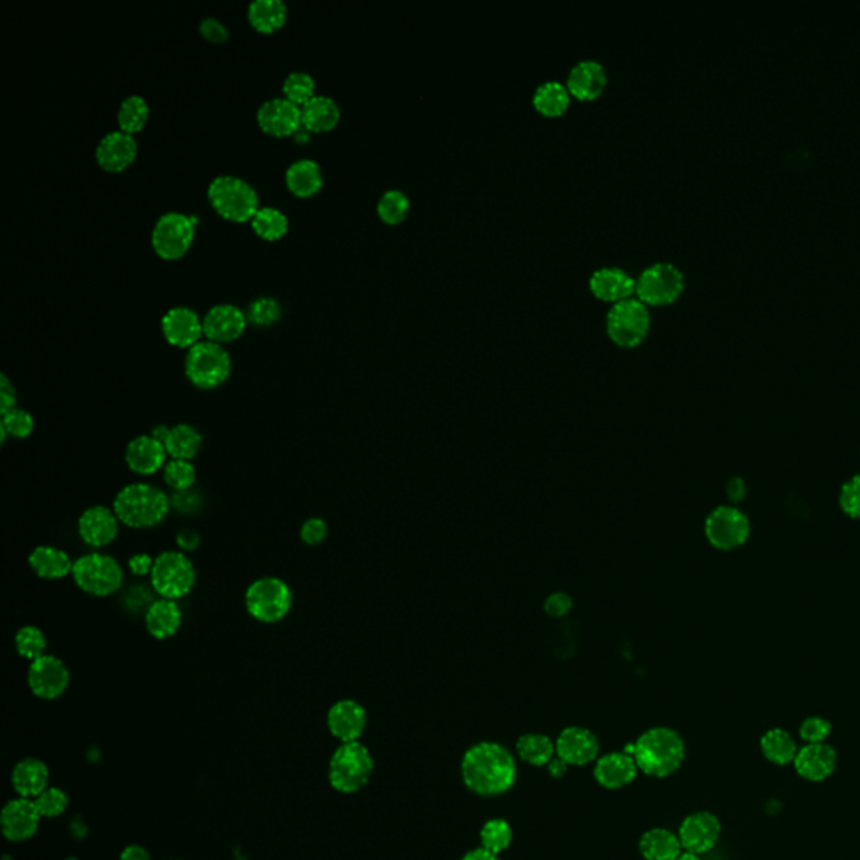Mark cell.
Here are the masks:
<instances>
[{"label":"cell","instance_id":"59","mask_svg":"<svg viewBox=\"0 0 860 860\" xmlns=\"http://www.w3.org/2000/svg\"><path fill=\"white\" fill-rule=\"evenodd\" d=\"M461 860H499V855L493 854L483 847H478V849L469 850Z\"/></svg>","mask_w":860,"mask_h":860},{"label":"cell","instance_id":"19","mask_svg":"<svg viewBox=\"0 0 860 860\" xmlns=\"http://www.w3.org/2000/svg\"><path fill=\"white\" fill-rule=\"evenodd\" d=\"M202 325H204V335L207 336V340L222 345V343L237 340L244 333L247 316L239 306L221 303V305L212 306L205 313Z\"/></svg>","mask_w":860,"mask_h":860},{"label":"cell","instance_id":"44","mask_svg":"<svg viewBox=\"0 0 860 860\" xmlns=\"http://www.w3.org/2000/svg\"><path fill=\"white\" fill-rule=\"evenodd\" d=\"M0 415H2V420H0V436L2 437H0V441L6 442L7 437L19 439V441L31 437L32 432H34V419L27 410L14 407L6 414Z\"/></svg>","mask_w":860,"mask_h":860},{"label":"cell","instance_id":"57","mask_svg":"<svg viewBox=\"0 0 860 860\" xmlns=\"http://www.w3.org/2000/svg\"><path fill=\"white\" fill-rule=\"evenodd\" d=\"M175 541H177L180 551H184V553L185 551H194L199 548L200 535L195 530H182L179 531Z\"/></svg>","mask_w":860,"mask_h":860},{"label":"cell","instance_id":"26","mask_svg":"<svg viewBox=\"0 0 860 860\" xmlns=\"http://www.w3.org/2000/svg\"><path fill=\"white\" fill-rule=\"evenodd\" d=\"M138 143L130 133L110 132L96 147V160L108 172H121L137 158Z\"/></svg>","mask_w":860,"mask_h":860},{"label":"cell","instance_id":"48","mask_svg":"<svg viewBox=\"0 0 860 860\" xmlns=\"http://www.w3.org/2000/svg\"><path fill=\"white\" fill-rule=\"evenodd\" d=\"M247 321H251L252 325L269 326L273 325L274 321L279 320L281 316V306L278 301L269 296H261L254 299L249 308H247Z\"/></svg>","mask_w":860,"mask_h":860},{"label":"cell","instance_id":"11","mask_svg":"<svg viewBox=\"0 0 860 860\" xmlns=\"http://www.w3.org/2000/svg\"><path fill=\"white\" fill-rule=\"evenodd\" d=\"M684 286L682 269L669 261L649 264L635 278V294L645 305H669L681 296Z\"/></svg>","mask_w":860,"mask_h":860},{"label":"cell","instance_id":"4","mask_svg":"<svg viewBox=\"0 0 860 860\" xmlns=\"http://www.w3.org/2000/svg\"><path fill=\"white\" fill-rule=\"evenodd\" d=\"M210 204L217 214L232 222L251 221L259 207V195L246 180L236 175H219L210 182Z\"/></svg>","mask_w":860,"mask_h":860},{"label":"cell","instance_id":"13","mask_svg":"<svg viewBox=\"0 0 860 860\" xmlns=\"http://www.w3.org/2000/svg\"><path fill=\"white\" fill-rule=\"evenodd\" d=\"M706 538L718 550H735L750 536V521L740 509L719 506L706 520Z\"/></svg>","mask_w":860,"mask_h":860},{"label":"cell","instance_id":"45","mask_svg":"<svg viewBox=\"0 0 860 860\" xmlns=\"http://www.w3.org/2000/svg\"><path fill=\"white\" fill-rule=\"evenodd\" d=\"M479 837H481L483 849L499 855L504 850H508L509 845L513 842V829L506 820L491 819L483 825Z\"/></svg>","mask_w":860,"mask_h":860},{"label":"cell","instance_id":"17","mask_svg":"<svg viewBox=\"0 0 860 860\" xmlns=\"http://www.w3.org/2000/svg\"><path fill=\"white\" fill-rule=\"evenodd\" d=\"M120 531V520L113 508L91 506L78 520L79 538L91 548H105L116 540Z\"/></svg>","mask_w":860,"mask_h":860},{"label":"cell","instance_id":"21","mask_svg":"<svg viewBox=\"0 0 860 860\" xmlns=\"http://www.w3.org/2000/svg\"><path fill=\"white\" fill-rule=\"evenodd\" d=\"M637 763L627 751H612L598 756L593 766V777L600 787L607 790H620L634 782L637 777Z\"/></svg>","mask_w":860,"mask_h":860},{"label":"cell","instance_id":"18","mask_svg":"<svg viewBox=\"0 0 860 860\" xmlns=\"http://www.w3.org/2000/svg\"><path fill=\"white\" fill-rule=\"evenodd\" d=\"M257 123L261 130L273 137H289L298 132L301 123V108L286 98L264 101L257 110Z\"/></svg>","mask_w":860,"mask_h":860},{"label":"cell","instance_id":"49","mask_svg":"<svg viewBox=\"0 0 860 860\" xmlns=\"http://www.w3.org/2000/svg\"><path fill=\"white\" fill-rule=\"evenodd\" d=\"M34 803H36L37 812L41 817L54 819V817H59L68 807V797L59 788H46L39 797L34 798Z\"/></svg>","mask_w":860,"mask_h":860},{"label":"cell","instance_id":"2","mask_svg":"<svg viewBox=\"0 0 860 860\" xmlns=\"http://www.w3.org/2000/svg\"><path fill=\"white\" fill-rule=\"evenodd\" d=\"M625 751L634 756L637 768L642 773L656 778L671 777L681 768L686 756V746L681 735L666 726L647 729Z\"/></svg>","mask_w":860,"mask_h":860},{"label":"cell","instance_id":"15","mask_svg":"<svg viewBox=\"0 0 860 860\" xmlns=\"http://www.w3.org/2000/svg\"><path fill=\"white\" fill-rule=\"evenodd\" d=\"M556 758L568 766H585L597 761L600 753L597 736L582 726H568L555 741Z\"/></svg>","mask_w":860,"mask_h":860},{"label":"cell","instance_id":"6","mask_svg":"<svg viewBox=\"0 0 860 860\" xmlns=\"http://www.w3.org/2000/svg\"><path fill=\"white\" fill-rule=\"evenodd\" d=\"M232 363L221 343L205 340L190 348L185 357V375L197 389L221 387L231 375Z\"/></svg>","mask_w":860,"mask_h":860},{"label":"cell","instance_id":"3","mask_svg":"<svg viewBox=\"0 0 860 860\" xmlns=\"http://www.w3.org/2000/svg\"><path fill=\"white\" fill-rule=\"evenodd\" d=\"M172 509V499L162 489L147 483L128 484L113 501L121 525L133 530H148L160 525Z\"/></svg>","mask_w":860,"mask_h":860},{"label":"cell","instance_id":"39","mask_svg":"<svg viewBox=\"0 0 860 860\" xmlns=\"http://www.w3.org/2000/svg\"><path fill=\"white\" fill-rule=\"evenodd\" d=\"M252 229L266 241H278L288 232L289 221L283 210L261 207L251 219Z\"/></svg>","mask_w":860,"mask_h":860},{"label":"cell","instance_id":"7","mask_svg":"<svg viewBox=\"0 0 860 860\" xmlns=\"http://www.w3.org/2000/svg\"><path fill=\"white\" fill-rule=\"evenodd\" d=\"M195 582L194 563L184 551H163L155 558L150 583L158 597L180 600L194 590Z\"/></svg>","mask_w":860,"mask_h":860},{"label":"cell","instance_id":"56","mask_svg":"<svg viewBox=\"0 0 860 860\" xmlns=\"http://www.w3.org/2000/svg\"><path fill=\"white\" fill-rule=\"evenodd\" d=\"M153 563H155V558L147 555V553H137V555H133L130 560H128V568H130V572L133 575H137V577H150V573L153 570Z\"/></svg>","mask_w":860,"mask_h":860},{"label":"cell","instance_id":"38","mask_svg":"<svg viewBox=\"0 0 860 860\" xmlns=\"http://www.w3.org/2000/svg\"><path fill=\"white\" fill-rule=\"evenodd\" d=\"M516 751L521 760L533 766L550 765L556 755L555 743L546 735L528 733L516 743Z\"/></svg>","mask_w":860,"mask_h":860},{"label":"cell","instance_id":"14","mask_svg":"<svg viewBox=\"0 0 860 860\" xmlns=\"http://www.w3.org/2000/svg\"><path fill=\"white\" fill-rule=\"evenodd\" d=\"M68 667L61 659L54 656H42L31 662L27 671V684L32 694L41 699H56L66 693L69 686Z\"/></svg>","mask_w":860,"mask_h":860},{"label":"cell","instance_id":"51","mask_svg":"<svg viewBox=\"0 0 860 860\" xmlns=\"http://www.w3.org/2000/svg\"><path fill=\"white\" fill-rule=\"evenodd\" d=\"M830 731L832 728H830L829 721L822 718H808L807 721H803L800 736L810 745H817V743H824L829 738Z\"/></svg>","mask_w":860,"mask_h":860},{"label":"cell","instance_id":"32","mask_svg":"<svg viewBox=\"0 0 860 860\" xmlns=\"http://www.w3.org/2000/svg\"><path fill=\"white\" fill-rule=\"evenodd\" d=\"M48 766L36 758H26L19 761L12 771V785L22 798L39 797L48 788Z\"/></svg>","mask_w":860,"mask_h":860},{"label":"cell","instance_id":"52","mask_svg":"<svg viewBox=\"0 0 860 860\" xmlns=\"http://www.w3.org/2000/svg\"><path fill=\"white\" fill-rule=\"evenodd\" d=\"M299 535H301V540H303L305 545H321L326 540V536H328V525L321 518H310V520H306L303 526H301Z\"/></svg>","mask_w":860,"mask_h":860},{"label":"cell","instance_id":"37","mask_svg":"<svg viewBox=\"0 0 860 860\" xmlns=\"http://www.w3.org/2000/svg\"><path fill=\"white\" fill-rule=\"evenodd\" d=\"M165 449L170 459L192 462L202 449V436L192 425H175L170 429V434L165 441Z\"/></svg>","mask_w":860,"mask_h":860},{"label":"cell","instance_id":"34","mask_svg":"<svg viewBox=\"0 0 860 860\" xmlns=\"http://www.w3.org/2000/svg\"><path fill=\"white\" fill-rule=\"evenodd\" d=\"M639 850L645 860H677L682 854V845L679 835L657 827L642 834Z\"/></svg>","mask_w":860,"mask_h":860},{"label":"cell","instance_id":"1","mask_svg":"<svg viewBox=\"0 0 860 860\" xmlns=\"http://www.w3.org/2000/svg\"><path fill=\"white\" fill-rule=\"evenodd\" d=\"M461 777L479 797H499L513 788L518 768L508 748L494 741H481L464 753Z\"/></svg>","mask_w":860,"mask_h":860},{"label":"cell","instance_id":"30","mask_svg":"<svg viewBox=\"0 0 860 860\" xmlns=\"http://www.w3.org/2000/svg\"><path fill=\"white\" fill-rule=\"evenodd\" d=\"M27 560L32 572L44 580H61L73 575L74 562L71 556L56 546H37Z\"/></svg>","mask_w":860,"mask_h":860},{"label":"cell","instance_id":"58","mask_svg":"<svg viewBox=\"0 0 860 860\" xmlns=\"http://www.w3.org/2000/svg\"><path fill=\"white\" fill-rule=\"evenodd\" d=\"M120 860H152L147 849H143L140 845H128L121 852Z\"/></svg>","mask_w":860,"mask_h":860},{"label":"cell","instance_id":"29","mask_svg":"<svg viewBox=\"0 0 860 860\" xmlns=\"http://www.w3.org/2000/svg\"><path fill=\"white\" fill-rule=\"evenodd\" d=\"M837 766V753L834 748L825 743L808 745L795 756V768L798 775L810 782H822L834 773Z\"/></svg>","mask_w":860,"mask_h":860},{"label":"cell","instance_id":"47","mask_svg":"<svg viewBox=\"0 0 860 860\" xmlns=\"http://www.w3.org/2000/svg\"><path fill=\"white\" fill-rule=\"evenodd\" d=\"M284 98L293 101L294 105H306L311 98L316 96V83L313 76L303 71H294L284 79Z\"/></svg>","mask_w":860,"mask_h":860},{"label":"cell","instance_id":"5","mask_svg":"<svg viewBox=\"0 0 860 860\" xmlns=\"http://www.w3.org/2000/svg\"><path fill=\"white\" fill-rule=\"evenodd\" d=\"M373 773V758L360 741L341 743L331 756L328 778L340 793H357L367 785Z\"/></svg>","mask_w":860,"mask_h":860},{"label":"cell","instance_id":"24","mask_svg":"<svg viewBox=\"0 0 860 860\" xmlns=\"http://www.w3.org/2000/svg\"><path fill=\"white\" fill-rule=\"evenodd\" d=\"M607 79V69L600 61L580 59L568 71L567 86L572 96L580 100H593L604 93Z\"/></svg>","mask_w":860,"mask_h":860},{"label":"cell","instance_id":"63","mask_svg":"<svg viewBox=\"0 0 860 860\" xmlns=\"http://www.w3.org/2000/svg\"><path fill=\"white\" fill-rule=\"evenodd\" d=\"M677 860H701V859H699V855L691 854V852H682V854L679 855V857H677Z\"/></svg>","mask_w":860,"mask_h":860},{"label":"cell","instance_id":"46","mask_svg":"<svg viewBox=\"0 0 860 860\" xmlns=\"http://www.w3.org/2000/svg\"><path fill=\"white\" fill-rule=\"evenodd\" d=\"M163 481L175 493L189 491L197 481V469L190 461L170 459L167 466L163 467Z\"/></svg>","mask_w":860,"mask_h":860},{"label":"cell","instance_id":"28","mask_svg":"<svg viewBox=\"0 0 860 860\" xmlns=\"http://www.w3.org/2000/svg\"><path fill=\"white\" fill-rule=\"evenodd\" d=\"M182 622L184 614L177 600L158 598L145 610V625L153 639L165 640L174 637L182 627Z\"/></svg>","mask_w":860,"mask_h":860},{"label":"cell","instance_id":"25","mask_svg":"<svg viewBox=\"0 0 860 860\" xmlns=\"http://www.w3.org/2000/svg\"><path fill=\"white\" fill-rule=\"evenodd\" d=\"M41 815L36 803L29 798H17L7 803L2 812V832L12 842H24L36 834Z\"/></svg>","mask_w":860,"mask_h":860},{"label":"cell","instance_id":"53","mask_svg":"<svg viewBox=\"0 0 860 860\" xmlns=\"http://www.w3.org/2000/svg\"><path fill=\"white\" fill-rule=\"evenodd\" d=\"M572 607V597L565 592L551 593L550 597L545 600L546 614L550 615V617H555V619L565 617L572 610Z\"/></svg>","mask_w":860,"mask_h":860},{"label":"cell","instance_id":"40","mask_svg":"<svg viewBox=\"0 0 860 860\" xmlns=\"http://www.w3.org/2000/svg\"><path fill=\"white\" fill-rule=\"evenodd\" d=\"M763 755L777 765H787L797 756V745L783 729H771L761 740Z\"/></svg>","mask_w":860,"mask_h":860},{"label":"cell","instance_id":"41","mask_svg":"<svg viewBox=\"0 0 860 860\" xmlns=\"http://www.w3.org/2000/svg\"><path fill=\"white\" fill-rule=\"evenodd\" d=\"M148 116H150V108L145 98L138 95L128 96L121 101L118 108V125L121 132L135 135L147 125Z\"/></svg>","mask_w":860,"mask_h":860},{"label":"cell","instance_id":"50","mask_svg":"<svg viewBox=\"0 0 860 860\" xmlns=\"http://www.w3.org/2000/svg\"><path fill=\"white\" fill-rule=\"evenodd\" d=\"M840 506L850 518L860 520V474L850 479L840 493Z\"/></svg>","mask_w":860,"mask_h":860},{"label":"cell","instance_id":"55","mask_svg":"<svg viewBox=\"0 0 860 860\" xmlns=\"http://www.w3.org/2000/svg\"><path fill=\"white\" fill-rule=\"evenodd\" d=\"M16 407V390L7 375H0V414Z\"/></svg>","mask_w":860,"mask_h":860},{"label":"cell","instance_id":"60","mask_svg":"<svg viewBox=\"0 0 860 860\" xmlns=\"http://www.w3.org/2000/svg\"><path fill=\"white\" fill-rule=\"evenodd\" d=\"M729 496L733 501H740L745 496V486L741 483L740 479H733L731 483H729Z\"/></svg>","mask_w":860,"mask_h":860},{"label":"cell","instance_id":"31","mask_svg":"<svg viewBox=\"0 0 860 860\" xmlns=\"http://www.w3.org/2000/svg\"><path fill=\"white\" fill-rule=\"evenodd\" d=\"M340 116V106L330 96L316 95L301 106V123L311 133L330 132L338 125Z\"/></svg>","mask_w":860,"mask_h":860},{"label":"cell","instance_id":"16","mask_svg":"<svg viewBox=\"0 0 860 860\" xmlns=\"http://www.w3.org/2000/svg\"><path fill=\"white\" fill-rule=\"evenodd\" d=\"M721 824L718 817L709 812L691 813L679 827L682 849L691 854H706L718 844Z\"/></svg>","mask_w":860,"mask_h":860},{"label":"cell","instance_id":"42","mask_svg":"<svg viewBox=\"0 0 860 860\" xmlns=\"http://www.w3.org/2000/svg\"><path fill=\"white\" fill-rule=\"evenodd\" d=\"M410 210V197L402 189L385 190L377 202V212L380 219L389 224H399L404 221Z\"/></svg>","mask_w":860,"mask_h":860},{"label":"cell","instance_id":"8","mask_svg":"<svg viewBox=\"0 0 860 860\" xmlns=\"http://www.w3.org/2000/svg\"><path fill=\"white\" fill-rule=\"evenodd\" d=\"M649 306L637 296L615 301L607 311L605 326L610 338L620 347H635L651 330Z\"/></svg>","mask_w":860,"mask_h":860},{"label":"cell","instance_id":"54","mask_svg":"<svg viewBox=\"0 0 860 860\" xmlns=\"http://www.w3.org/2000/svg\"><path fill=\"white\" fill-rule=\"evenodd\" d=\"M200 32L207 41L217 42V44L226 42L229 37L227 27L215 17H205L204 21L200 22Z\"/></svg>","mask_w":860,"mask_h":860},{"label":"cell","instance_id":"10","mask_svg":"<svg viewBox=\"0 0 860 860\" xmlns=\"http://www.w3.org/2000/svg\"><path fill=\"white\" fill-rule=\"evenodd\" d=\"M74 583L93 597H110L123 585V570L115 558L100 551L83 555L74 562Z\"/></svg>","mask_w":860,"mask_h":860},{"label":"cell","instance_id":"9","mask_svg":"<svg viewBox=\"0 0 860 860\" xmlns=\"http://www.w3.org/2000/svg\"><path fill=\"white\" fill-rule=\"evenodd\" d=\"M246 609L261 624H278L293 607V592L278 577H263L247 587Z\"/></svg>","mask_w":860,"mask_h":860},{"label":"cell","instance_id":"12","mask_svg":"<svg viewBox=\"0 0 860 860\" xmlns=\"http://www.w3.org/2000/svg\"><path fill=\"white\" fill-rule=\"evenodd\" d=\"M195 222L192 215L175 210L158 217L152 231V246L158 256L168 261L184 256L194 242Z\"/></svg>","mask_w":860,"mask_h":860},{"label":"cell","instance_id":"62","mask_svg":"<svg viewBox=\"0 0 860 860\" xmlns=\"http://www.w3.org/2000/svg\"><path fill=\"white\" fill-rule=\"evenodd\" d=\"M170 429H172V427H167V425H157V427L152 430V434H150V436H152L153 439H157L158 442H162L163 446H165V441H167L168 434H170Z\"/></svg>","mask_w":860,"mask_h":860},{"label":"cell","instance_id":"36","mask_svg":"<svg viewBox=\"0 0 860 860\" xmlns=\"http://www.w3.org/2000/svg\"><path fill=\"white\" fill-rule=\"evenodd\" d=\"M247 17L256 31L271 34L281 29L288 19V7L283 0H254Z\"/></svg>","mask_w":860,"mask_h":860},{"label":"cell","instance_id":"20","mask_svg":"<svg viewBox=\"0 0 860 860\" xmlns=\"http://www.w3.org/2000/svg\"><path fill=\"white\" fill-rule=\"evenodd\" d=\"M162 331L170 345L190 350L204 335V325L200 316L189 306H175L163 315Z\"/></svg>","mask_w":860,"mask_h":860},{"label":"cell","instance_id":"33","mask_svg":"<svg viewBox=\"0 0 860 860\" xmlns=\"http://www.w3.org/2000/svg\"><path fill=\"white\" fill-rule=\"evenodd\" d=\"M286 185L298 197H311L323 187V172L315 160L301 158L286 170Z\"/></svg>","mask_w":860,"mask_h":860},{"label":"cell","instance_id":"23","mask_svg":"<svg viewBox=\"0 0 860 860\" xmlns=\"http://www.w3.org/2000/svg\"><path fill=\"white\" fill-rule=\"evenodd\" d=\"M167 449L152 436H138L125 451L126 466L138 476H153L167 466Z\"/></svg>","mask_w":860,"mask_h":860},{"label":"cell","instance_id":"35","mask_svg":"<svg viewBox=\"0 0 860 860\" xmlns=\"http://www.w3.org/2000/svg\"><path fill=\"white\" fill-rule=\"evenodd\" d=\"M572 100V93L568 90L567 83L548 79L536 86L533 93V105L536 110L545 116H560L567 111Z\"/></svg>","mask_w":860,"mask_h":860},{"label":"cell","instance_id":"61","mask_svg":"<svg viewBox=\"0 0 860 860\" xmlns=\"http://www.w3.org/2000/svg\"><path fill=\"white\" fill-rule=\"evenodd\" d=\"M548 768H550V773L551 775H553V777L560 778L562 777V775H565V771H567L568 765L567 763H563L560 758H556V760L551 761L550 765H548Z\"/></svg>","mask_w":860,"mask_h":860},{"label":"cell","instance_id":"27","mask_svg":"<svg viewBox=\"0 0 860 860\" xmlns=\"http://www.w3.org/2000/svg\"><path fill=\"white\" fill-rule=\"evenodd\" d=\"M590 289L597 298L605 301H620L635 293V278L627 269L620 266H600L588 279Z\"/></svg>","mask_w":860,"mask_h":860},{"label":"cell","instance_id":"43","mask_svg":"<svg viewBox=\"0 0 860 860\" xmlns=\"http://www.w3.org/2000/svg\"><path fill=\"white\" fill-rule=\"evenodd\" d=\"M14 644H16L17 654L31 662L46 656V649H48L46 635L34 625H24L17 630Z\"/></svg>","mask_w":860,"mask_h":860},{"label":"cell","instance_id":"22","mask_svg":"<svg viewBox=\"0 0 860 860\" xmlns=\"http://www.w3.org/2000/svg\"><path fill=\"white\" fill-rule=\"evenodd\" d=\"M328 728L341 743L358 741L367 728V711L353 699L338 701L328 711Z\"/></svg>","mask_w":860,"mask_h":860}]
</instances>
